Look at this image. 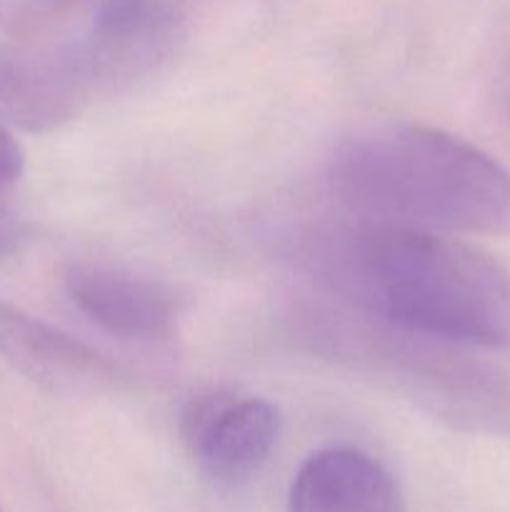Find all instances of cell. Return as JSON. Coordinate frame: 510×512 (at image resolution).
Instances as JSON below:
<instances>
[{"label": "cell", "instance_id": "obj_1", "mask_svg": "<svg viewBox=\"0 0 510 512\" xmlns=\"http://www.w3.org/2000/svg\"><path fill=\"white\" fill-rule=\"evenodd\" d=\"M293 258L318 295L368 318L463 348L510 350V273L463 240L350 220L300 235Z\"/></svg>", "mask_w": 510, "mask_h": 512}, {"label": "cell", "instance_id": "obj_2", "mask_svg": "<svg viewBox=\"0 0 510 512\" xmlns=\"http://www.w3.org/2000/svg\"><path fill=\"white\" fill-rule=\"evenodd\" d=\"M328 185L358 223L510 238V170L445 130L390 123L333 150Z\"/></svg>", "mask_w": 510, "mask_h": 512}, {"label": "cell", "instance_id": "obj_3", "mask_svg": "<svg viewBox=\"0 0 510 512\" xmlns=\"http://www.w3.org/2000/svg\"><path fill=\"white\" fill-rule=\"evenodd\" d=\"M310 353L400 395L433 418L478 435H510V375L473 348L393 328L333 300L290 310Z\"/></svg>", "mask_w": 510, "mask_h": 512}, {"label": "cell", "instance_id": "obj_4", "mask_svg": "<svg viewBox=\"0 0 510 512\" xmlns=\"http://www.w3.org/2000/svg\"><path fill=\"white\" fill-rule=\"evenodd\" d=\"M180 435L213 483L240 485L273 453L280 438V413L265 398L213 388L185 403Z\"/></svg>", "mask_w": 510, "mask_h": 512}, {"label": "cell", "instance_id": "obj_5", "mask_svg": "<svg viewBox=\"0 0 510 512\" xmlns=\"http://www.w3.org/2000/svg\"><path fill=\"white\" fill-rule=\"evenodd\" d=\"M188 0H103L75 45L93 90H115L158 68L183 38Z\"/></svg>", "mask_w": 510, "mask_h": 512}, {"label": "cell", "instance_id": "obj_6", "mask_svg": "<svg viewBox=\"0 0 510 512\" xmlns=\"http://www.w3.org/2000/svg\"><path fill=\"white\" fill-rule=\"evenodd\" d=\"M63 283L75 308L115 338L165 343L178 333L183 300L160 280L103 263H73Z\"/></svg>", "mask_w": 510, "mask_h": 512}, {"label": "cell", "instance_id": "obj_7", "mask_svg": "<svg viewBox=\"0 0 510 512\" xmlns=\"http://www.w3.org/2000/svg\"><path fill=\"white\" fill-rule=\"evenodd\" d=\"M0 360L55 395L100 393L115 365L63 330L0 300Z\"/></svg>", "mask_w": 510, "mask_h": 512}, {"label": "cell", "instance_id": "obj_8", "mask_svg": "<svg viewBox=\"0 0 510 512\" xmlns=\"http://www.w3.org/2000/svg\"><path fill=\"white\" fill-rule=\"evenodd\" d=\"M290 512H405L398 480L373 455L355 448H325L295 473Z\"/></svg>", "mask_w": 510, "mask_h": 512}, {"label": "cell", "instance_id": "obj_9", "mask_svg": "<svg viewBox=\"0 0 510 512\" xmlns=\"http://www.w3.org/2000/svg\"><path fill=\"white\" fill-rule=\"evenodd\" d=\"M95 95L75 50L0 68V115L33 133L68 123Z\"/></svg>", "mask_w": 510, "mask_h": 512}, {"label": "cell", "instance_id": "obj_10", "mask_svg": "<svg viewBox=\"0 0 510 512\" xmlns=\"http://www.w3.org/2000/svg\"><path fill=\"white\" fill-rule=\"evenodd\" d=\"M25 153L18 140L0 125V190L10 188L23 175Z\"/></svg>", "mask_w": 510, "mask_h": 512}, {"label": "cell", "instance_id": "obj_11", "mask_svg": "<svg viewBox=\"0 0 510 512\" xmlns=\"http://www.w3.org/2000/svg\"><path fill=\"white\" fill-rule=\"evenodd\" d=\"M28 240V223L13 208L0 203V258L18 253Z\"/></svg>", "mask_w": 510, "mask_h": 512}, {"label": "cell", "instance_id": "obj_12", "mask_svg": "<svg viewBox=\"0 0 510 512\" xmlns=\"http://www.w3.org/2000/svg\"><path fill=\"white\" fill-rule=\"evenodd\" d=\"M60 3H70V0H60Z\"/></svg>", "mask_w": 510, "mask_h": 512}]
</instances>
